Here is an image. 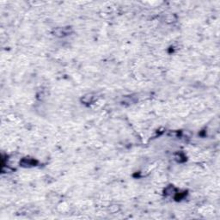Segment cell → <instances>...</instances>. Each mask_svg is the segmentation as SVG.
I'll use <instances>...</instances> for the list:
<instances>
[{
	"instance_id": "4",
	"label": "cell",
	"mask_w": 220,
	"mask_h": 220,
	"mask_svg": "<svg viewBox=\"0 0 220 220\" xmlns=\"http://www.w3.org/2000/svg\"><path fill=\"white\" fill-rule=\"evenodd\" d=\"M164 193H165L166 195H172V194H174L176 193V188L172 185H169V186H168L167 188H165Z\"/></svg>"
},
{
	"instance_id": "3",
	"label": "cell",
	"mask_w": 220,
	"mask_h": 220,
	"mask_svg": "<svg viewBox=\"0 0 220 220\" xmlns=\"http://www.w3.org/2000/svg\"><path fill=\"white\" fill-rule=\"evenodd\" d=\"M95 99H96L95 95H93V94H87V95L83 96L81 100H82V102H84V104H90V103H92L93 102L95 101Z\"/></svg>"
},
{
	"instance_id": "1",
	"label": "cell",
	"mask_w": 220,
	"mask_h": 220,
	"mask_svg": "<svg viewBox=\"0 0 220 220\" xmlns=\"http://www.w3.org/2000/svg\"><path fill=\"white\" fill-rule=\"evenodd\" d=\"M72 32V28L66 27V28H57L53 29L52 34L58 37H64V36L69 35Z\"/></svg>"
},
{
	"instance_id": "2",
	"label": "cell",
	"mask_w": 220,
	"mask_h": 220,
	"mask_svg": "<svg viewBox=\"0 0 220 220\" xmlns=\"http://www.w3.org/2000/svg\"><path fill=\"white\" fill-rule=\"evenodd\" d=\"M37 164L35 159H32L30 157H24L23 158L20 162V165L23 166V167H31V166H35V164Z\"/></svg>"
}]
</instances>
